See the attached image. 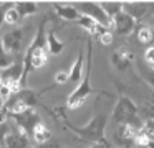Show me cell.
Masks as SVG:
<instances>
[{
  "label": "cell",
  "instance_id": "28",
  "mask_svg": "<svg viewBox=\"0 0 154 148\" xmlns=\"http://www.w3.org/2000/svg\"><path fill=\"white\" fill-rule=\"evenodd\" d=\"M7 127L5 123H0V145H5V138H7Z\"/></svg>",
  "mask_w": 154,
  "mask_h": 148
},
{
  "label": "cell",
  "instance_id": "16",
  "mask_svg": "<svg viewBox=\"0 0 154 148\" xmlns=\"http://www.w3.org/2000/svg\"><path fill=\"white\" fill-rule=\"evenodd\" d=\"M15 8H17V12L20 13L22 18H25V16H30V15H33V13H37L38 5H37V2L22 0V2H15Z\"/></svg>",
  "mask_w": 154,
  "mask_h": 148
},
{
  "label": "cell",
  "instance_id": "6",
  "mask_svg": "<svg viewBox=\"0 0 154 148\" xmlns=\"http://www.w3.org/2000/svg\"><path fill=\"white\" fill-rule=\"evenodd\" d=\"M137 128L131 127V125H119L114 130V143L119 148H133L136 145V137H137Z\"/></svg>",
  "mask_w": 154,
  "mask_h": 148
},
{
  "label": "cell",
  "instance_id": "25",
  "mask_svg": "<svg viewBox=\"0 0 154 148\" xmlns=\"http://www.w3.org/2000/svg\"><path fill=\"white\" fill-rule=\"evenodd\" d=\"M144 59L149 66L154 64V46H147L146 51H144Z\"/></svg>",
  "mask_w": 154,
  "mask_h": 148
},
{
  "label": "cell",
  "instance_id": "11",
  "mask_svg": "<svg viewBox=\"0 0 154 148\" xmlns=\"http://www.w3.org/2000/svg\"><path fill=\"white\" fill-rule=\"evenodd\" d=\"M51 7H53L55 12L58 13V16H61L63 20H68V22H78V20L81 18V13L78 12L71 3H70V5H63V3L53 2V3H51Z\"/></svg>",
  "mask_w": 154,
  "mask_h": 148
},
{
  "label": "cell",
  "instance_id": "14",
  "mask_svg": "<svg viewBox=\"0 0 154 148\" xmlns=\"http://www.w3.org/2000/svg\"><path fill=\"white\" fill-rule=\"evenodd\" d=\"M139 114L146 120H154V92L143 99L139 105Z\"/></svg>",
  "mask_w": 154,
  "mask_h": 148
},
{
  "label": "cell",
  "instance_id": "19",
  "mask_svg": "<svg viewBox=\"0 0 154 148\" xmlns=\"http://www.w3.org/2000/svg\"><path fill=\"white\" fill-rule=\"evenodd\" d=\"M17 95H18V97H20L30 109L35 107V105H37V102H38V94H37L35 91H30V89H22L20 92H17Z\"/></svg>",
  "mask_w": 154,
  "mask_h": 148
},
{
  "label": "cell",
  "instance_id": "20",
  "mask_svg": "<svg viewBox=\"0 0 154 148\" xmlns=\"http://www.w3.org/2000/svg\"><path fill=\"white\" fill-rule=\"evenodd\" d=\"M14 64V58L12 54L5 49L4 41H2V36H0V69H7Z\"/></svg>",
  "mask_w": 154,
  "mask_h": 148
},
{
  "label": "cell",
  "instance_id": "2",
  "mask_svg": "<svg viewBox=\"0 0 154 148\" xmlns=\"http://www.w3.org/2000/svg\"><path fill=\"white\" fill-rule=\"evenodd\" d=\"M111 118L114 122H118L119 125H131V127L139 130L143 127V120H141V114H139V107L137 104L133 100L131 97H128L126 94L119 92V97L116 100V105L113 109Z\"/></svg>",
  "mask_w": 154,
  "mask_h": 148
},
{
  "label": "cell",
  "instance_id": "26",
  "mask_svg": "<svg viewBox=\"0 0 154 148\" xmlns=\"http://www.w3.org/2000/svg\"><path fill=\"white\" fill-rule=\"evenodd\" d=\"M55 81L57 84H65V82L70 81V72H65V71H60L55 74Z\"/></svg>",
  "mask_w": 154,
  "mask_h": 148
},
{
  "label": "cell",
  "instance_id": "33",
  "mask_svg": "<svg viewBox=\"0 0 154 148\" xmlns=\"http://www.w3.org/2000/svg\"><path fill=\"white\" fill-rule=\"evenodd\" d=\"M109 148H111V147H109Z\"/></svg>",
  "mask_w": 154,
  "mask_h": 148
},
{
  "label": "cell",
  "instance_id": "18",
  "mask_svg": "<svg viewBox=\"0 0 154 148\" xmlns=\"http://www.w3.org/2000/svg\"><path fill=\"white\" fill-rule=\"evenodd\" d=\"M103 7L104 13L109 16V20L113 22L121 12H123V2H100Z\"/></svg>",
  "mask_w": 154,
  "mask_h": 148
},
{
  "label": "cell",
  "instance_id": "9",
  "mask_svg": "<svg viewBox=\"0 0 154 148\" xmlns=\"http://www.w3.org/2000/svg\"><path fill=\"white\" fill-rule=\"evenodd\" d=\"M111 62H113V66L118 71H124V69H128L133 64V54L128 49L119 48L111 54Z\"/></svg>",
  "mask_w": 154,
  "mask_h": 148
},
{
  "label": "cell",
  "instance_id": "10",
  "mask_svg": "<svg viewBox=\"0 0 154 148\" xmlns=\"http://www.w3.org/2000/svg\"><path fill=\"white\" fill-rule=\"evenodd\" d=\"M123 12L131 15L134 20H141L149 13L147 2H123Z\"/></svg>",
  "mask_w": 154,
  "mask_h": 148
},
{
  "label": "cell",
  "instance_id": "5",
  "mask_svg": "<svg viewBox=\"0 0 154 148\" xmlns=\"http://www.w3.org/2000/svg\"><path fill=\"white\" fill-rule=\"evenodd\" d=\"M15 120V123H17L18 130L23 132L25 135L27 133H33L35 127H37L38 123H40V115L37 114V112H33L32 109H28L27 112H22V114H14L12 115Z\"/></svg>",
  "mask_w": 154,
  "mask_h": 148
},
{
  "label": "cell",
  "instance_id": "21",
  "mask_svg": "<svg viewBox=\"0 0 154 148\" xmlns=\"http://www.w3.org/2000/svg\"><path fill=\"white\" fill-rule=\"evenodd\" d=\"M137 38H139V41L144 43V45L154 46V30L149 28V26H143V28H139V31H137Z\"/></svg>",
  "mask_w": 154,
  "mask_h": 148
},
{
  "label": "cell",
  "instance_id": "27",
  "mask_svg": "<svg viewBox=\"0 0 154 148\" xmlns=\"http://www.w3.org/2000/svg\"><path fill=\"white\" fill-rule=\"evenodd\" d=\"M100 41L103 43L104 46L111 45V43H113V33H111V31H106L104 35H101V36H100Z\"/></svg>",
  "mask_w": 154,
  "mask_h": 148
},
{
  "label": "cell",
  "instance_id": "3",
  "mask_svg": "<svg viewBox=\"0 0 154 148\" xmlns=\"http://www.w3.org/2000/svg\"><path fill=\"white\" fill-rule=\"evenodd\" d=\"M91 59H93V43L91 39L86 41V72H85V77L81 79V82L75 87V91L68 95V100H66V105L68 109H78L85 104L90 94L93 92L91 89V81H90V76H91Z\"/></svg>",
  "mask_w": 154,
  "mask_h": 148
},
{
  "label": "cell",
  "instance_id": "12",
  "mask_svg": "<svg viewBox=\"0 0 154 148\" xmlns=\"http://www.w3.org/2000/svg\"><path fill=\"white\" fill-rule=\"evenodd\" d=\"M83 64H85V46H81L80 51H78L76 59H75L73 66L70 69V81L71 82H81V77H83Z\"/></svg>",
  "mask_w": 154,
  "mask_h": 148
},
{
  "label": "cell",
  "instance_id": "4",
  "mask_svg": "<svg viewBox=\"0 0 154 148\" xmlns=\"http://www.w3.org/2000/svg\"><path fill=\"white\" fill-rule=\"evenodd\" d=\"M71 5H73L81 15L96 20L100 25L108 26V28H109V25H113V22H111L109 16L104 13V10H103V7H101L100 2H73Z\"/></svg>",
  "mask_w": 154,
  "mask_h": 148
},
{
  "label": "cell",
  "instance_id": "30",
  "mask_svg": "<svg viewBox=\"0 0 154 148\" xmlns=\"http://www.w3.org/2000/svg\"><path fill=\"white\" fill-rule=\"evenodd\" d=\"M147 7H149V13L154 16V2H147Z\"/></svg>",
  "mask_w": 154,
  "mask_h": 148
},
{
  "label": "cell",
  "instance_id": "7",
  "mask_svg": "<svg viewBox=\"0 0 154 148\" xmlns=\"http://www.w3.org/2000/svg\"><path fill=\"white\" fill-rule=\"evenodd\" d=\"M113 26L116 30L118 35H129L136 26V20L131 15H128L126 12H121L116 18L113 20Z\"/></svg>",
  "mask_w": 154,
  "mask_h": 148
},
{
  "label": "cell",
  "instance_id": "22",
  "mask_svg": "<svg viewBox=\"0 0 154 148\" xmlns=\"http://www.w3.org/2000/svg\"><path fill=\"white\" fill-rule=\"evenodd\" d=\"M20 20H22V16H20V13L17 12V8H15V5H14L7 12V15H5V23H7V25H17Z\"/></svg>",
  "mask_w": 154,
  "mask_h": 148
},
{
  "label": "cell",
  "instance_id": "8",
  "mask_svg": "<svg viewBox=\"0 0 154 148\" xmlns=\"http://www.w3.org/2000/svg\"><path fill=\"white\" fill-rule=\"evenodd\" d=\"M22 30L20 28H15V30H10L8 33H5L2 36V41H4V46L8 53H17L20 51L22 48Z\"/></svg>",
  "mask_w": 154,
  "mask_h": 148
},
{
  "label": "cell",
  "instance_id": "17",
  "mask_svg": "<svg viewBox=\"0 0 154 148\" xmlns=\"http://www.w3.org/2000/svg\"><path fill=\"white\" fill-rule=\"evenodd\" d=\"M63 48H65V45L57 38V35H55V28L48 30V53L57 56V54H60V53L63 51Z\"/></svg>",
  "mask_w": 154,
  "mask_h": 148
},
{
  "label": "cell",
  "instance_id": "23",
  "mask_svg": "<svg viewBox=\"0 0 154 148\" xmlns=\"http://www.w3.org/2000/svg\"><path fill=\"white\" fill-rule=\"evenodd\" d=\"M139 71H141V76H143L144 81H146L149 86H152V87H154V71H152V69L139 68Z\"/></svg>",
  "mask_w": 154,
  "mask_h": 148
},
{
  "label": "cell",
  "instance_id": "15",
  "mask_svg": "<svg viewBox=\"0 0 154 148\" xmlns=\"http://www.w3.org/2000/svg\"><path fill=\"white\" fill-rule=\"evenodd\" d=\"M32 137H33V141H35V143H40V145L48 143V140L51 138V130L43 123V122H40V123L35 127Z\"/></svg>",
  "mask_w": 154,
  "mask_h": 148
},
{
  "label": "cell",
  "instance_id": "13",
  "mask_svg": "<svg viewBox=\"0 0 154 148\" xmlns=\"http://www.w3.org/2000/svg\"><path fill=\"white\" fill-rule=\"evenodd\" d=\"M5 148H30L28 138L23 132H12L5 138Z\"/></svg>",
  "mask_w": 154,
  "mask_h": 148
},
{
  "label": "cell",
  "instance_id": "24",
  "mask_svg": "<svg viewBox=\"0 0 154 148\" xmlns=\"http://www.w3.org/2000/svg\"><path fill=\"white\" fill-rule=\"evenodd\" d=\"M15 5V2H7V3H0V26L5 23V15H7V12L12 8V7Z\"/></svg>",
  "mask_w": 154,
  "mask_h": 148
},
{
  "label": "cell",
  "instance_id": "32",
  "mask_svg": "<svg viewBox=\"0 0 154 148\" xmlns=\"http://www.w3.org/2000/svg\"><path fill=\"white\" fill-rule=\"evenodd\" d=\"M151 25L154 26V16H151Z\"/></svg>",
  "mask_w": 154,
  "mask_h": 148
},
{
  "label": "cell",
  "instance_id": "29",
  "mask_svg": "<svg viewBox=\"0 0 154 148\" xmlns=\"http://www.w3.org/2000/svg\"><path fill=\"white\" fill-rule=\"evenodd\" d=\"M90 148H109V145H104V143H94L93 147Z\"/></svg>",
  "mask_w": 154,
  "mask_h": 148
},
{
  "label": "cell",
  "instance_id": "31",
  "mask_svg": "<svg viewBox=\"0 0 154 148\" xmlns=\"http://www.w3.org/2000/svg\"><path fill=\"white\" fill-rule=\"evenodd\" d=\"M147 148H154V138H152V140H151V143L147 145Z\"/></svg>",
  "mask_w": 154,
  "mask_h": 148
},
{
  "label": "cell",
  "instance_id": "1",
  "mask_svg": "<svg viewBox=\"0 0 154 148\" xmlns=\"http://www.w3.org/2000/svg\"><path fill=\"white\" fill-rule=\"evenodd\" d=\"M63 120H65V125H66L73 133H76L81 140L108 145L106 137H104V130H106V123H108V115L104 114V112H96V114L91 117V120L88 122L86 125H83V127L73 125L66 118V115H63Z\"/></svg>",
  "mask_w": 154,
  "mask_h": 148
}]
</instances>
